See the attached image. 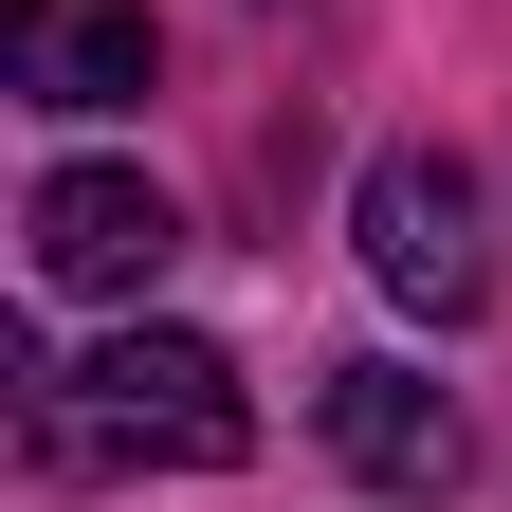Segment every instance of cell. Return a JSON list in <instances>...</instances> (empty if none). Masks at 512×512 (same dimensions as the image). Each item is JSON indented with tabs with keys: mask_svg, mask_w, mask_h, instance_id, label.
<instances>
[{
	"mask_svg": "<svg viewBox=\"0 0 512 512\" xmlns=\"http://www.w3.org/2000/svg\"><path fill=\"white\" fill-rule=\"evenodd\" d=\"M55 439H74V458H165V476H220L238 439H256V403H238V366H220L202 330H110L74 384H55Z\"/></svg>",
	"mask_w": 512,
	"mask_h": 512,
	"instance_id": "cell-1",
	"label": "cell"
},
{
	"mask_svg": "<svg viewBox=\"0 0 512 512\" xmlns=\"http://www.w3.org/2000/svg\"><path fill=\"white\" fill-rule=\"evenodd\" d=\"M366 275L403 293V311H476V293H494L476 165H439V147H384V165H366Z\"/></svg>",
	"mask_w": 512,
	"mask_h": 512,
	"instance_id": "cell-2",
	"label": "cell"
},
{
	"mask_svg": "<svg viewBox=\"0 0 512 512\" xmlns=\"http://www.w3.org/2000/svg\"><path fill=\"white\" fill-rule=\"evenodd\" d=\"M19 238H37V293H147L165 256H183V202L147 165H55L37 202H19Z\"/></svg>",
	"mask_w": 512,
	"mask_h": 512,
	"instance_id": "cell-3",
	"label": "cell"
},
{
	"mask_svg": "<svg viewBox=\"0 0 512 512\" xmlns=\"http://www.w3.org/2000/svg\"><path fill=\"white\" fill-rule=\"evenodd\" d=\"M330 458H348L366 494H458V476H476V421L439 403L421 366H330Z\"/></svg>",
	"mask_w": 512,
	"mask_h": 512,
	"instance_id": "cell-4",
	"label": "cell"
},
{
	"mask_svg": "<svg viewBox=\"0 0 512 512\" xmlns=\"http://www.w3.org/2000/svg\"><path fill=\"white\" fill-rule=\"evenodd\" d=\"M0 74L37 110H128L147 92V0H19L0 19Z\"/></svg>",
	"mask_w": 512,
	"mask_h": 512,
	"instance_id": "cell-5",
	"label": "cell"
}]
</instances>
